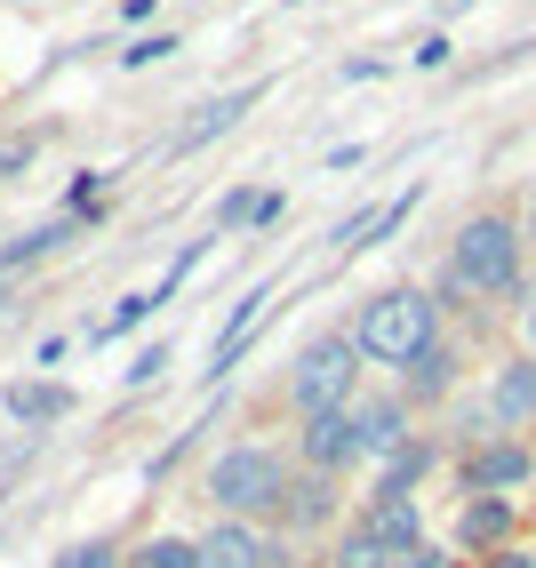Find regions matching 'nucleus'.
Here are the masks:
<instances>
[{
    "mask_svg": "<svg viewBox=\"0 0 536 568\" xmlns=\"http://www.w3.org/2000/svg\"><path fill=\"white\" fill-rule=\"evenodd\" d=\"M353 345L368 361H385V368H416L433 353V296H416V288H385V296H368L361 305V328H353Z\"/></svg>",
    "mask_w": 536,
    "mask_h": 568,
    "instance_id": "1",
    "label": "nucleus"
},
{
    "mask_svg": "<svg viewBox=\"0 0 536 568\" xmlns=\"http://www.w3.org/2000/svg\"><path fill=\"white\" fill-rule=\"evenodd\" d=\"M456 288H473V296H513L520 288V233L505 216H473L456 233Z\"/></svg>",
    "mask_w": 536,
    "mask_h": 568,
    "instance_id": "2",
    "label": "nucleus"
},
{
    "mask_svg": "<svg viewBox=\"0 0 536 568\" xmlns=\"http://www.w3.org/2000/svg\"><path fill=\"white\" fill-rule=\"evenodd\" d=\"M353 376H361L353 336H313V345L296 353V368H289V400L304 416H336L344 400H353Z\"/></svg>",
    "mask_w": 536,
    "mask_h": 568,
    "instance_id": "3",
    "label": "nucleus"
},
{
    "mask_svg": "<svg viewBox=\"0 0 536 568\" xmlns=\"http://www.w3.org/2000/svg\"><path fill=\"white\" fill-rule=\"evenodd\" d=\"M209 497H216L224 513H281L289 465L273 457V448H224V457L209 465Z\"/></svg>",
    "mask_w": 536,
    "mask_h": 568,
    "instance_id": "4",
    "label": "nucleus"
},
{
    "mask_svg": "<svg viewBox=\"0 0 536 568\" xmlns=\"http://www.w3.org/2000/svg\"><path fill=\"white\" fill-rule=\"evenodd\" d=\"M353 457H368V440H361V416H353V408L313 416V425H304V465H313V473H344Z\"/></svg>",
    "mask_w": 536,
    "mask_h": 568,
    "instance_id": "5",
    "label": "nucleus"
},
{
    "mask_svg": "<svg viewBox=\"0 0 536 568\" xmlns=\"http://www.w3.org/2000/svg\"><path fill=\"white\" fill-rule=\"evenodd\" d=\"M281 545H264L249 520H216L209 537H201V568H273Z\"/></svg>",
    "mask_w": 536,
    "mask_h": 568,
    "instance_id": "6",
    "label": "nucleus"
},
{
    "mask_svg": "<svg viewBox=\"0 0 536 568\" xmlns=\"http://www.w3.org/2000/svg\"><path fill=\"white\" fill-rule=\"evenodd\" d=\"M536 473V457L520 440H496V448H481V457H465V488L473 497H505V488H520Z\"/></svg>",
    "mask_w": 536,
    "mask_h": 568,
    "instance_id": "7",
    "label": "nucleus"
},
{
    "mask_svg": "<svg viewBox=\"0 0 536 568\" xmlns=\"http://www.w3.org/2000/svg\"><path fill=\"white\" fill-rule=\"evenodd\" d=\"M264 305H273V288H249L233 313H224V328H216V345H209V385L216 376H233V361L249 353V336H256V321H264Z\"/></svg>",
    "mask_w": 536,
    "mask_h": 568,
    "instance_id": "8",
    "label": "nucleus"
},
{
    "mask_svg": "<svg viewBox=\"0 0 536 568\" xmlns=\"http://www.w3.org/2000/svg\"><path fill=\"white\" fill-rule=\"evenodd\" d=\"M256 97H264V81H241V89H224L216 104H201V121H193V129L176 136V153H201V144H216L224 129L241 121V112H256Z\"/></svg>",
    "mask_w": 536,
    "mask_h": 568,
    "instance_id": "9",
    "label": "nucleus"
},
{
    "mask_svg": "<svg viewBox=\"0 0 536 568\" xmlns=\"http://www.w3.org/2000/svg\"><path fill=\"white\" fill-rule=\"evenodd\" d=\"M368 537L385 545V552H416L425 545V520H416V497H368Z\"/></svg>",
    "mask_w": 536,
    "mask_h": 568,
    "instance_id": "10",
    "label": "nucleus"
},
{
    "mask_svg": "<svg viewBox=\"0 0 536 568\" xmlns=\"http://www.w3.org/2000/svg\"><path fill=\"white\" fill-rule=\"evenodd\" d=\"M488 416H496V425H528V416H536V361H513V368H496Z\"/></svg>",
    "mask_w": 536,
    "mask_h": 568,
    "instance_id": "11",
    "label": "nucleus"
},
{
    "mask_svg": "<svg viewBox=\"0 0 536 568\" xmlns=\"http://www.w3.org/2000/svg\"><path fill=\"white\" fill-rule=\"evenodd\" d=\"M361 416V440H368V457H393V448H408V416H401V400H368V408H353Z\"/></svg>",
    "mask_w": 536,
    "mask_h": 568,
    "instance_id": "12",
    "label": "nucleus"
},
{
    "mask_svg": "<svg viewBox=\"0 0 536 568\" xmlns=\"http://www.w3.org/2000/svg\"><path fill=\"white\" fill-rule=\"evenodd\" d=\"M456 528H465V545H505L513 537V505L505 497H473Z\"/></svg>",
    "mask_w": 536,
    "mask_h": 568,
    "instance_id": "13",
    "label": "nucleus"
},
{
    "mask_svg": "<svg viewBox=\"0 0 536 568\" xmlns=\"http://www.w3.org/2000/svg\"><path fill=\"white\" fill-rule=\"evenodd\" d=\"M72 233H81V216H57V224H41V233H24L17 248H0V273H17V264H41V256L64 248Z\"/></svg>",
    "mask_w": 536,
    "mask_h": 568,
    "instance_id": "14",
    "label": "nucleus"
},
{
    "mask_svg": "<svg viewBox=\"0 0 536 568\" xmlns=\"http://www.w3.org/2000/svg\"><path fill=\"white\" fill-rule=\"evenodd\" d=\"M9 408L24 416V425H57V416H72V393L64 385H17Z\"/></svg>",
    "mask_w": 536,
    "mask_h": 568,
    "instance_id": "15",
    "label": "nucleus"
},
{
    "mask_svg": "<svg viewBox=\"0 0 536 568\" xmlns=\"http://www.w3.org/2000/svg\"><path fill=\"white\" fill-rule=\"evenodd\" d=\"M256 209H264V193H256V184H233V193L216 201V224H209V241H233V233H249V224H256Z\"/></svg>",
    "mask_w": 536,
    "mask_h": 568,
    "instance_id": "16",
    "label": "nucleus"
},
{
    "mask_svg": "<svg viewBox=\"0 0 536 568\" xmlns=\"http://www.w3.org/2000/svg\"><path fill=\"white\" fill-rule=\"evenodd\" d=\"M281 513H289L296 528H321V520H328V473H313V480H289Z\"/></svg>",
    "mask_w": 536,
    "mask_h": 568,
    "instance_id": "17",
    "label": "nucleus"
},
{
    "mask_svg": "<svg viewBox=\"0 0 536 568\" xmlns=\"http://www.w3.org/2000/svg\"><path fill=\"white\" fill-rule=\"evenodd\" d=\"M425 465H433V448H425V440L393 448V457H385V488H376V497H408V488L425 480Z\"/></svg>",
    "mask_w": 536,
    "mask_h": 568,
    "instance_id": "18",
    "label": "nucleus"
},
{
    "mask_svg": "<svg viewBox=\"0 0 536 568\" xmlns=\"http://www.w3.org/2000/svg\"><path fill=\"white\" fill-rule=\"evenodd\" d=\"M129 568H201V545H184V537H152L129 552Z\"/></svg>",
    "mask_w": 536,
    "mask_h": 568,
    "instance_id": "19",
    "label": "nucleus"
},
{
    "mask_svg": "<svg viewBox=\"0 0 536 568\" xmlns=\"http://www.w3.org/2000/svg\"><path fill=\"white\" fill-rule=\"evenodd\" d=\"M401 376H408V400H433V393H448V376H456V361H448V353L433 345L425 361H416V368H401Z\"/></svg>",
    "mask_w": 536,
    "mask_h": 568,
    "instance_id": "20",
    "label": "nucleus"
},
{
    "mask_svg": "<svg viewBox=\"0 0 536 568\" xmlns=\"http://www.w3.org/2000/svg\"><path fill=\"white\" fill-rule=\"evenodd\" d=\"M393 560H401V552H385V545L368 537V528H353V537L336 545V568H393Z\"/></svg>",
    "mask_w": 536,
    "mask_h": 568,
    "instance_id": "21",
    "label": "nucleus"
},
{
    "mask_svg": "<svg viewBox=\"0 0 536 568\" xmlns=\"http://www.w3.org/2000/svg\"><path fill=\"white\" fill-rule=\"evenodd\" d=\"M144 313H152V296H121V305H112V321L89 328V345H97V336H129V328H144Z\"/></svg>",
    "mask_w": 536,
    "mask_h": 568,
    "instance_id": "22",
    "label": "nucleus"
},
{
    "mask_svg": "<svg viewBox=\"0 0 536 568\" xmlns=\"http://www.w3.org/2000/svg\"><path fill=\"white\" fill-rule=\"evenodd\" d=\"M57 568H121V552H112L104 537H89V545H64V552H57Z\"/></svg>",
    "mask_w": 536,
    "mask_h": 568,
    "instance_id": "23",
    "label": "nucleus"
},
{
    "mask_svg": "<svg viewBox=\"0 0 536 568\" xmlns=\"http://www.w3.org/2000/svg\"><path fill=\"white\" fill-rule=\"evenodd\" d=\"M161 57H176V32H144V41L121 49V64H161Z\"/></svg>",
    "mask_w": 536,
    "mask_h": 568,
    "instance_id": "24",
    "label": "nucleus"
},
{
    "mask_svg": "<svg viewBox=\"0 0 536 568\" xmlns=\"http://www.w3.org/2000/svg\"><path fill=\"white\" fill-rule=\"evenodd\" d=\"M169 368V345H144L136 361H129V385H152V376H161Z\"/></svg>",
    "mask_w": 536,
    "mask_h": 568,
    "instance_id": "25",
    "label": "nucleus"
},
{
    "mask_svg": "<svg viewBox=\"0 0 536 568\" xmlns=\"http://www.w3.org/2000/svg\"><path fill=\"white\" fill-rule=\"evenodd\" d=\"M456 57V41H441V32H433V41H416V72H441Z\"/></svg>",
    "mask_w": 536,
    "mask_h": 568,
    "instance_id": "26",
    "label": "nucleus"
},
{
    "mask_svg": "<svg viewBox=\"0 0 536 568\" xmlns=\"http://www.w3.org/2000/svg\"><path fill=\"white\" fill-rule=\"evenodd\" d=\"M393 568H448V560H441V552H433V545H416V552H401V560H393Z\"/></svg>",
    "mask_w": 536,
    "mask_h": 568,
    "instance_id": "27",
    "label": "nucleus"
},
{
    "mask_svg": "<svg viewBox=\"0 0 536 568\" xmlns=\"http://www.w3.org/2000/svg\"><path fill=\"white\" fill-rule=\"evenodd\" d=\"M32 161V144H0V169H24Z\"/></svg>",
    "mask_w": 536,
    "mask_h": 568,
    "instance_id": "28",
    "label": "nucleus"
},
{
    "mask_svg": "<svg viewBox=\"0 0 536 568\" xmlns=\"http://www.w3.org/2000/svg\"><path fill=\"white\" fill-rule=\"evenodd\" d=\"M488 568H536V560H528V552H496Z\"/></svg>",
    "mask_w": 536,
    "mask_h": 568,
    "instance_id": "29",
    "label": "nucleus"
},
{
    "mask_svg": "<svg viewBox=\"0 0 536 568\" xmlns=\"http://www.w3.org/2000/svg\"><path fill=\"white\" fill-rule=\"evenodd\" d=\"M528 241H536V184H528Z\"/></svg>",
    "mask_w": 536,
    "mask_h": 568,
    "instance_id": "30",
    "label": "nucleus"
},
{
    "mask_svg": "<svg viewBox=\"0 0 536 568\" xmlns=\"http://www.w3.org/2000/svg\"><path fill=\"white\" fill-rule=\"evenodd\" d=\"M520 328H528V345H536V305H528V313H520Z\"/></svg>",
    "mask_w": 536,
    "mask_h": 568,
    "instance_id": "31",
    "label": "nucleus"
},
{
    "mask_svg": "<svg viewBox=\"0 0 536 568\" xmlns=\"http://www.w3.org/2000/svg\"><path fill=\"white\" fill-rule=\"evenodd\" d=\"M433 9H465V0H433Z\"/></svg>",
    "mask_w": 536,
    "mask_h": 568,
    "instance_id": "32",
    "label": "nucleus"
},
{
    "mask_svg": "<svg viewBox=\"0 0 536 568\" xmlns=\"http://www.w3.org/2000/svg\"><path fill=\"white\" fill-rule=\"evenodd\" d=\"M273 568H296V560H289V552H281V560H273Z\"/></svg>",
    "mask_w": 536,
    "mask_h": 568,
    "instance_id": "33",
    "label": "nucleus"
},
{
    "mask_svg": "<svg viewBox=\"0 0 536 568\" xmlns=\"http://www.w3.org/2000/svg\"><path fill=\"white\" fill-rule=\"evenodd\" d=\"M0 305H9V288H0Z\"/></svg>",
    "mask_w": 536,
    "mask_h": 568,
    "instance_id": "34",
    "label": "nucleus"
},
{
    "mask_svg": "<svg viewBox=\"0 0 536 568\" xmlns=\"http://www.w3.org/2000/svg\"><path fill=\"white\" fill-rule=\"evenodd\" d=\"M296 9H304V0H296Z\"/></svg>",
    "mask_w": 536,
    "mask_h": 568,
    "instance_id": "35",
    "label": "nucleus"
}]
</instances>
